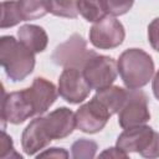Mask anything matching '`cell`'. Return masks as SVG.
Here are the masks:
<instances>
[{
    "label": "cell",
    "instance_id": "8fae6325",
    "mask_svg": "<svg viewBox=\"0 0 159 159\" xmlns=\"http://www.w3.org/2000/svg\"><path fill=\"white\" fill-rule=\"evenodd\" d=\"M41 120L51 140L63 139L76 128V116L67 107H58L57 109L41 117Z\"/></svg>",
    "mask_w": 159,
    "mask_h": 159
},
{
    "label": "cell",
    "instance_id": "52a82bcc",
    "mask_svg": "<svg viewBox=\"0 0 159 159\" xmlns=\"http://www.w3.org/2000/svg\"><path fill=\"white\" fill-rule=\"evenodd\" d=\"M150 119L148 97L142 89H128V96L118 112V124L123 129L143 125Z\"/></svg>",
    "mask_w": 159,
    "mask_h": 159
},
{
    "label": "cell",
    "instance_id": "cb8c5ba5",
    "mask_svg": "<svg viewBox=\"0 0 159 159\" xmlns=\"http://www.w3.org/2000/svg\"><path fill=\"white\" fill-rule=\"evenodd\" d=\"M68 152L67 150H65L63 148H50V149H46V150H43V152H41L40 154H37L36 155V158H45V157H48V158H68Z\"/></svg>",
    "mask_w": 159,
    "mask_h": 159
},
{
    "label": "cell",
    "instance_id": "7402d4cb",
    "mask_svg": "<svg viewBox=\"0 0 159 159\" xmlns=\"http://www.w3.org/2000/svg\"><path fill=\"white\" fill-rule=\"evenodd\" d=\"M0 158L1 159H7V158L22 159V155L19 154L14 148L12 138L7 135L4 129L1 132V140H0Z\"/></svg>",
    "mask_w": 159,
    "mask_h": 159
},
{
    "label": "cell",
    "instance_id": "ba28073f",
    "mask_svg": "<svg viewBox=\"0 0 159 159\" xmlns=\"http://www.w3.org/2000/svg\"><path fill=\"white\" fill-rule=\"evenodd\" d=\"M125 30L114 16L107 15L89 29V42L99 50H112L123 43Z\"/></svg>",
    "mask_w": 159,
    "mask_h": 159
},
{
    "label": "cell",
    "instance_id": "ffe728a7",
    "mask_svg": "<svg viewBox=\"0 0 159 159\" xmlns=\"http://www.w3.org/2000/svg\"><path fill=\"white\" fill-rule=\"evenodd\" d=\"M98 145L94 140L81 138L71 147V154L75 159H92L96 157Z\"/></svg>",
    "mask_w": 159,
    "mask_h": 159
},
{
    "label": "cell",
    "instance_id": "4fadbf2b",
    "mask_svg": "<svg viewBox=\"0 0 159 159\" xmlns=\"http://www.w3.org/2000/svg\"><path fill=\"white\" fill-rule=\"evenodd\" d=\"M29 92L34 101L37 116L47 112V109L56 102L58 96V89L56 86L43 77H35L31 87H29Z\"/></svg>",
    "mask_w": 159,
    "mask_h": 159
},
{
    "label": "cell",
    "instance_id": "603a6c76",
    "mask_svg": "<svg viewBox=\"0 0 159 159\" xmlns=\"http://www.w3.org/2000/svg\"><path fill=\"white\" fill-rule=\"evenodd\" d=\"M148 41L153 50L159 52V17H155L148 25Z\"/></svg>",
    "mask_w": 159,
    "mask_h": 159
},
{
    "label": "cell",
    "instance_id": "8992f818",
    "mask_svg": "<svg viewBox=\"0 0 159 159\" xmlns=\"http://www.w3.org/2000/svg\"><path fill=\"white\" fill-rule=\"evenodd\" d=\"M96 51L87 48V42L81 35L73 34L72 36H70L68 40H66L55 48L51 60L56 65L65 68L76 67L82 70L86 61Z\"/></svg>",
    "mask_w": 159,
    "mask_h": 159
},
{
    "label": "cell",
    "instance_id": "7c38bea8",
    "mask_svg": "<svg viewBox=\"0 0 159 159\" xmlns=\"http://www.w3.org/2000/svg\"><path fill=\"white\" fill-rule=\"evenodd\" d=\"M51 143L41 120V116L32 119L21 134V147L26 155H35Z\"/></svg>",
    "mask_w": 159,
    "mask_h": 159
},
{
    "label": "cell",
    "instance_id": "5b68a950",
    "mask_svg": "<svg viewBox=\"0 0 159 159\" xmlns=\"http://www.w3.org/2000/svg\"><path fill=\"white\" fill-rule=\"evenodd\" d=\"M34 116H37V113L29 88L4 93L1 102L2 128L5 125V122L11 124H21Z\"/></svg>",
    "mask_w": 159,
    "mask_h": 159
},
{
    "label": "cell",
    "instance_id": "ac0fdd59",
    "mask_svg": "<svg viewBox=\"0 0 159 159\" xmlns=\"http://www.w3.org/2000/svg\"><path fill=\"white\" fill-rule=\"evenodd\" d=\"M24 21L19 4L16 0H5L1 2V29L16 26Z\"/></svg>",
    "mask_w": 159,
    "mask_h": 159
},
{
    "label": "cell",
    "instance_id": "7a4b0ae2",
    "mask_svg": "<svg viewBox=\"0 0 159 159\" xmlns=\"http://www.w3.org/2000/svg\"><path fill=\"white\" fill-rule=\"evenodd\" d=\"M119 76L128 89H140L149 83L154 75V61L142 48L123 51L117 62Z\"/></svg>",
    "mask_w": 159,
    "mask_h": 159
},
{
    "label": "cell",
    "instance_id": "3957f363",
    "mask_svg": "<svg viewBox=\"0 0 159 159\" xmlns=\"http://www.w3.org/2000/svg\"><path fill=\"white\" fill-rule=\"evenodd\" d=\"M116 147L124 153H139L148 159L159 158V133L149 125L124 129L117 138Z\"/></svg>",
    "mask_w": 159,
    "mask_h": 159
},
{
    "label": "cell",
    "instance_id": "44dd1931",
    "mask_svg": "<svg viewBox=\"0 0 159 159\" xmlns=\"http://www.w3.org/2000/svg\"><path fill=\"white\" fill-rule=\"evenodd\" d=\"M107 15L122 16L127 14L134 5V0H102Z\"/></svg>",
    "mask_w": 159,
    "mask_h": 159
},
{
    "label": "cell",
    "instance_id": "9a60e30c",
    "mask_svg": "<svg viewBox=\"0 0 159 159\" xmlns=\"http://www.w3.org/2000/svg\"><path fill=\"white\" fill-rule=\"evenodd\" d=\"M128 96V88L124 89L119 86H109L101 91H97L94 97L108 109V112L113 116L119 112L122 106L124 104Z\"/></svg>",
    "mask_w": 159,
    "mask_h": 159
},
{
    "label": "cell",
    "instance_id": "484cf974",
    "mask_svg": "<svg viewBox=\"0 0 159 159\" xmlns=\"http://www.w3.org/2000/svg\"><path fill=\"white\" fill-rule=\"evenodd\" d=\"M152 89H153V94H154V97L159 101V70H158V72H157V73L154 75V77H153Z\"/></svg>",
    "mask_w": 159,
    "mask_h": 159
},
{
    "label": "cell",
    "instance_id": "5bb4252c",
    "mask_svg": "<svg viewBox=\"0 0 159 159\" xmlns=\"http://www.w3.org/2000/svg\"><path fill=\"white\" fill-rule=\"evenodd\" d=\"M19 40L34 53L43 52L48 43V36L43 27L34 24H26L17 30Z\"/></svg>",
    "mask_w": 159,
    "mask_h": 159
},
{
    "label": "cell",
    "instance_id": "9c48e42d",
    "mask_svg": "<svg viewBox=\"0 0 159 159\" xmlns=\"http://www.w3.org/2000/svg\"><path fill=\"white\" fill-rule=\"evenodd\" d=\"M58 94L71 104H80L91 92V86L86 81L82 70L66 67L58 77Z\"/></svg>",
    "mask_w": 159,
    "mask_h": 159
},
{
    "label": "cell",
    "instance_id": "2e32d148",
    "mask_svg": "<svg viewBox=\"0 0 159 159\" xmlns=\"http://www.w3.org/2000/svg\"><path fill=\"white\" fill-rule=\"evenodd\" d=\"M24 21L43 17L50 12V0H17Z\"/></svg>",
    "mask_w": 159,
    "mask_h": 159
},
{
    "label": "cell",
    "instance_id": "277c9868",
    "mask_svg": "<svg viewBox=\"0 0 159 159\" xmlns=\"http://www.w3.org/2000/svg\"><path fill=\"white\" fill-rule=\"evenodd\" d=\"M82 72L91 88L101 91L113 84L118 75V66L113 57L96 52L86 61Z\"/></svg>",
    "mask_w": 159,
    "mask_h": 159
},
{
    "label": "cell",
    "instance_id": "d4e9b609",
    "mask_svg": "<svg viewBox=\"0 0 159 159\" xmlns=\"http://www.w3.org/2000/svg\"><path fill=\"white\" fill-rule=\"evenodd\" d=\"M128 155L129 154H127V153H124L122 149H119L118 147H114V148H107L104 152H102L101 154H99V157L101 158H106V157H108V158H116V159H118V158H128Z\"/></svg>",
    "mask_w": 159,
    "mask_h": 159
},
{
    "label": "cell",
    "instance_id": "d6986e66",
    "mask_svg": "<svg viewBox=\"0 0 159 159\" xmlns=\"http://www.w3.org/2000/svg\"><path fill=\"white\" fill-rule=\"evenodd\" d=\"M50 12L58 17L76 19L78 16V0H50Z\"/></svg>",
    "mask_w": 159,
    "mask_h": 159
},
{
    "label": "cell",
    "instance_id": "30bf717a",
    "mask_svg": "<svg viewBox=\"0 0 159 159\" xmlns=\"http://www.w3.org/2000/svg\"><path fill=\"white\" fill-rule=\"evenodd\" d=\"M76 116V127L88 134H94L101 132L108 119L112 117V114L108 112V109L93 96V98L80 106V108L75 113Z\"/></svg>",
    "mask_w": 159,
    "mask_h": 159
},
{
    "label": "cell",
    "instance_id": "6da1fadb",
    "mask_svg": "<svg viewBox=\"0 0 159 159\" xmlns=\"http://www.w3.org/2000/svg\"><path fill=\"white\" fill-rule=\"evenodd\" d=\"M0 63L12 82H21L35 68V53L11 35L0 39Z\"/></svg>",
    "mask_w": 159,
    "mask_h": 159
},
{
    "label": "cell",
    "instance_id": "e0dca14e",
    "mask_svg": "<svg viewBox=\"0 0 159 159\" xmlns=\"http://www.w3.org/2000/svg\"><path fill=\"white\" fill-rule=\"evenodd\" d=\"M78 12L88 22H97L107 16L102 0H78Z\"/></svg>",
    "mask_w": 159,
    "mask_h": 159
}]
</instances>
